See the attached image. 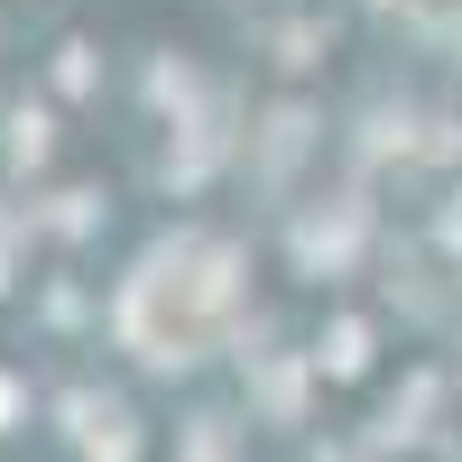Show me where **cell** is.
<instances>
[{"label": "cell", "mask_w": 462, "mask_h": 462, "mask_svg": "<svg viewBox=\"0 0 462 462\" xmlns=\"http://www.w3.org/2000/svg\"><path fill=\"white\" fill-rule=\"evenodd\" d=\"M19 407H28V398H19V379H0V435L19 426Z\"/></svg>", "instance_id": "obj_3"}, {"label": "cell", "mask_w": 462, "mask_h": 462, "mask_svg": "<svg viewBox=\"0 0 462 462\" xmlns=\"http://www.w3.org/2000/svg\"><path fill=\"white\" fill-rule=\"evenodd\" d=\"M333 370H361V324H333Z\"/></svg>", "instance_id": "obj_2"}, {"label": "cell", "mask_w": 462, "mask_h": 462, "mask_svg": "<svg viewBox=\"0 0 462 462\" xmlns=\"http://www.w3.org/2000/svg\"><path fill=\"white\" fill-rule=\"evenodd\" d=\"M10 130H19V139H10V158H47V111H28V102H19V111H10Z\"/></svg>", "instance_id": "obj_1"}]
</instances>
